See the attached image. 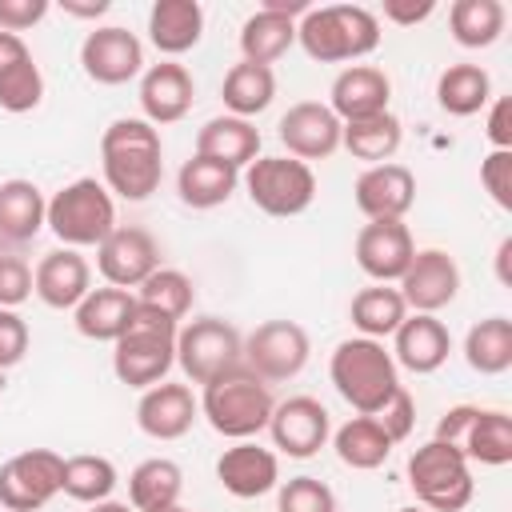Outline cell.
Segmentation results:
<instances>
[{"mask_svg": "<svg viewBox=\"0 0 512 512\" xmlns=\"http://www.w3.org/2000/svg\"><path fill=\"white\" fill-rule=\"evenodd\" d=\"M276 512H336V496L316 476H292L276 496Z\"/></svg>", "mask_w": 512, "mask_h": 512, "instance_id": "43", "label": "cell"}, {"mask_svg": "<svg viewBox=\"0 0 512 512\" xmlns=\"http://www.w3.org/2000/svg\"><path fill=\"white\" fill-rule=\"evenodd\" d=\"M280 144L296 160H328L340 148V116L320 100H300L280 116Z\"/></svg>", "mask_w": 512, "mask_h": 512, "instance_id": "16", "label": "cell"}, {"mask_svg": "<svg viewBox=\"0 0 512 512\" xmlns=\"http://www.w3.org/2000/svg\"><path fill=\"white\" fill-rule=\"evenodd\" d=\"M216 480L224 484V492H232L236 500H256L264 492L276 488L280 480V464L272 448H260L252 440H236L232 448L220 452L216 460Z\"/></svg>", "mask_w": 512, "mask_h": 512, "instance_id": "20", "label": "cell"}, {"mask_svg": "<svg viewBox=\"0 0 512 512\" xmlns=\"http://www.w3.org/2000/svg\"><path fill=\"white\" fill-rule=\"evenodd\" d=\"M44 100V76L32 48L16 32H0V108L32 112Z\"/></svg>", "mask_w": 512, "mask_h": 512, "instance_id": "23", "label": "cell"}, {"mask_svg": "<svg viewBox=\"0 0 512 512\" xmlns=\"http://www.w3.org/2000/svg\"><path fill=\"white\" fill-rule=\"evenodd\" d=\"M48 216V200L32 180H4L0 184V240L28 244Z\"/></svg>", "mask_w": 512, "mask_h": 512, "instance_id": "30", "label": "cell"}, {"mask_svg": "<svg viewBox=\"0 0 512 512\" xmlns=\"http://www.w3.org/2000/svg\"><path fill=\"white\" fill-rule=\"evenodd\" d=\"M60 8L76 20H96V16L108 12V0H60Z\"/></svg>", "mask_w": 512, "mask_h": 512, "instance_id": "51", "label": "cell"}, {"mask_svg": "<svg viewBox=\"0 0 512 512\" xmlns=\"http://www.w3.org/2000/svg\"><path fill=\"white\" fill-rule=\"evenodd\" d=\"M0 256H4V240H0Z\"/></svg>", "mask_w": 512, "mask_h": 512, "instance_id": "57", "label": "cell"}, {"mask_svg": "<svg viewBox=\"0 0 512 512\" xmlns=\"http://www.w3.org/2000/svg\"><path fill=\"white\" fill-rule=\"evenodd\" d=\"M272 408H276L272 384H264L244 364L204 384V400H200V412L212 424V432L228 440H252L256 432H264L272 420Z\"/></svg>", "mask_w": 512, "mask_h": 512, "instance_id": "3", "label": "cell"}, {"mask_svg": "<svg viewBox=\"0 0 512 512\" xmlns=\"http://www.w3.org/2000/svg\"><path fill=\"white\" fill-rule=\"evenodd\" d=\"M408 484H412L416 500L432 512H460V508H468V500L476 492L464 452L444 440H428L424 448H416L408 456Z\"/></svg>", "mask_w": 512, "mask_h": 512, "instance_id": "7", "label": "cell"}, {"mask_svg": "<svg viewBox=\"0 0 512 512\" xmlns=\"http://www.w3.org/2000/svg\"><path fill=\"white\" fill-rule=\"evenodd\" d=\"M392 340H396L392 360H396L400 368L416 372V376L436 372V368L448 360V352H452V336H448V328H444L436 316H424V312L404 316V324L392 332Z\"/></svg>", "mask_w": 512, "mask_h": 512, "instance_id": "24", "label": "cell"}, {"mask_svg": "<svg viewBox=\"0 0 512 512\" xmlns=\"http://www.w3.org/2000/svg\"><path fill=\"white\" fill-rule=\"evenodd\" d=\"M192 100H196V84H192L188 68L176 64V60L152 64V68L144 72V80H140V108H144V116H148L152 128H156V124H176V120H184L188 108H192Z\"/></svg>", "mask_w": 512, "mask_h": 512, "instance_id": "22", "label": "cell"}, {"mask_svg": "<svg viewBox=\"0 0 512 512\" xmlns=\"http://www.w3.org/2000/svg\"><path fill=\"white\" fill-rule=\"evenodd\" d=\"M32 296V268L24 256L4 252L0 256V308H16Z\"/></svg>", "mask_w": 512, "mask_h": 512, "instance_id": "45", "label": "cell"}, {"mask_svg": "<svg viewBox=\"0 0 512 512\" xmlns=\"http://www.w3.org/2000/svg\"><path fill=\"white\" fill-rule=\"evenodd\" d=\"M96 268L112 288H140L156 268H160V248L152 240V232L128 224V228H112L100 244H96Z\"/></svg>", "mask_w": 512, "mask_h": 512, "instance_id": "12", "label": "cell"}, {"mask_svg": "<svg viewBox=\"0 0 512 512\" xmlns=\"http://www.w3.org/2000/svg\"><path fill=\"white\" fill-rule=\"evenodd\" d=\"M240 184V172L220 164V160H208V156H192L180 164L176 172V192L188 208H216V204H228V196L236 192Z\"/></svg>", "mask_w": 512, "mask_h": 512, "instance_id": "29", "label": "cell"}, {"mask_svg": "<svg viewBox=\"0 0 512 512\" xmlns=\"http://www.w3.org/2000/svg\"><path fill=\"white\" fill-rule=\"evenodd\" d=\"M24 352H28V324L12 308H0V372L20 364Z\"/></svg>", "mask_w": 512, "mask_h": 512, "instance_id": "47", "label": "cell"}, {"mask_svg": "<svg viewBox=\"0 0 512 512\" xmlns=\"http://www.w3.org/2000/svg\"><path fill=\"white\" fill-rule=\"evenodd\" d=\"M64 456L52 448H28L0 464V508L4 512H36L60 492Z\"/></svg>", "mask_w": 512, "mask_h": 512, "instance_id": "11", "label": "cell"}, {"mask_svg": "<svg viewBox=\"0 0 512 512\" xmlns=\"http://www.w3.org/2000/svg\"><path fill=\"white\" fill-rule=\"evenodd\" d=\"M80 64H84L88 80L116 88V84H128L144 68V44L136 40V32L116 28V24L92 28L80 44Z\"/></svg>", "mask_w": 512, "mask_h": 512, "instance_id": "15", "label": "cell"}, {"mask_svg": "<svg viewBox=\"0 0 512 512\" xmlns=\"http://www.w3.org/2000/svg\"><path fill=\"white\" fill-rule=\"evenodd\" d=\"M176 320L144 308L136 300V312L124 328V336L116 340V352H112V372L120 384L128 388H152L160 384L172 364H176Z\"/></svg>", "mask_w": 512, "mask_h": 512, "instance_id": "4", "label": "cell"}, {"mask_svg": "<svg viewBox=\"0 0 512 512\" xmlns=\"http://www.w3.org/2000/svg\"><path fill=\"white\" fill-rule=\"evenodd\" d=\"M268 432H272V444L284 456L308 460V456H316L328 444L332 416H328V408L316 396H292V400H284V404L272 408Z\"/></svg>", "mask_w": 512, "mask_h": 512, "instance_id": "14", "label": "cell"}, {"mask_svg": "<svg viewBox=\"0 0 512 512\" xmlns=\"http://www.w3.org/2000/svg\"><path fill=\"white\" fill-rule=\"evenodd\" d=\"M504 4L500 0H456L448 12L452 40L464 48H488L504 32Z\"/></svg>", "mask_w": 512, "mask_h": 512, "instance_id": "40", "label": "cell"}, {"mask_svg": "<svg viewBox=\"0 0 512 512\" xmlns=\"http://www.w3.org/2000/svg\"><path fill=\"white\" fill-rule=\"evenodd\" d=\"M196 412H200V404H196L188 384L160 380V384L144 388V396L136 404V424L152 440H180V436L192 432Z\"/></svg>", "mask_w": 512, "mask_h": 512, "instance_id": "18", "label": "cell"}, {"mask_svg": "<svg viewBox=\"0 0 512 512\" xmlns=\"http://www.w3.org/2000/svg\"><path fill=\"white\" fill-rule=\"evenodd\" d=\"M400 120L392 112H376V116H364V120H348L340 128V144L356 156V160H368V164H388L400 148Z\"/></svg>", "mask_w": 512, "mask_h": 512, "instance_id": "37", "label": "cell"}, {"mask_svg": "<svg viewBox=\"0 0 512 512\" xmlns=\"http://www.w3.org/2000/svg\"><path fill=\"white\" fill-rule=\"evenodd\" d=\"M332 448L340 456V464L356 468V472H372L388 460L392 440L384 436V428L376 424V416H352L348 424H340L332 432Z\"/></svg>", "mask_w": 512, "mask_h": 512, "instance_id": "33", "label": "cell"}, {"mask_svg": "<svg viewBox=\"0 0 512 512\" xmlns=\"http://www.w3.org/2000/svg\"><path fill=\"white\" fill-rule=\"evenodd\" d=\"M348 316H352V324H356L368 340H384V336H392V332L404 324L408 304H404V296H400L396 288L372 284V288H360V292L352 296Z\"/></svg>", "mask_w": 512, "mask_h": 512, "instance_id": "38", "label": "cell"}, {"mask_svg": "<svg viewBox=\"0 0 512 512\" xmlns=\"http://www.w3.org/2000/svg\"><path fill=\"white\" fill-rule=\"evenodd\" d=\"M480 184H484V192L496 200V208L512 212V152L492 148V152L480 160Z\"/></svg>", "mask_w": 512, "mask_h": 512, "instance_id": "44", "label": "cell"}, {"mask_svg": "<svg viewBox=\"0 0 512 512\" xmlns=\"http://www.w3.org/2000/svg\"><path fill=\"white\" fill-rule=\"evenodd\" d=\"M180 488H184V472H180L176 460H164V456L140 460L128 476V500H132L136 512L172 508L180 500Z\"/></svg>", "mask_w": 512, "mask_h": 512, "instance_id": "32", "label": "cell"}, {"mask_svg": "<svg viewBox=\"0 0 512 512\" xmlns=\"http://www.w3.org/2000/svg\"><path fill=\"white\" fill-rule=\"evenodd\" d=\"M220 96H224V108H228L232 116L248 120V116L264 112V108L272 104V96H276V76H272L268 64H248V60H240V64L228 68V76H224V84H220Z\"/></svg>", "mask_w": 512, "mask_h": 512, "instance_id": "34", "label": "cell"}, {"mask_svg": "<svg viewBox=\"0 0 512 512\" xmlns=\"http://www.w3.org/2000/svg\"><path fill=\"white\" fill-rule=\"evenodd\" d=\"M308 352H312L308 332L296 320H264L244 340V368L256 372L264 384H284L300 376Z\"/></svg>", "mask_w": 512, "mask_h": 512, "instance_id": "10", "label": "cell"}, {"mask_svg": "<svg viewBox=\"0 0 512 512\" xmlns=\"http://www.w3.org/2000/svg\"><path fill=\"white\" fill-rule=\"evenodd\" d=\"M32 292L56 312L76 308L92 292V268L76 248H52L32 272Z\"/></svg>", "mask_w": 512, "mask_h": 512, "instance_id": "21", "label": "cell"}, {"mask_svg": "<svg viewBox=\"0 0 512 512\" xmlns=\"http://www.w3.org/2000/svg\"><path fill=\"white\" fill-rule=\"evenodd\" d=\"M432 8H436V0H384V20H392V24H420V20H428L432 16Z\"/></svg>", "mask_w": 512, "mask_h": 512, "instance_id": "50", "label": "cell"}, {"mask_svg": "<svg viewBox=\"0 0 512 512\" xmlns=\"http://www.w3.org/2000/svg\"><path fill=\"white\" fill-rule=\"evenodd\" d=\"M416 244L404 220H368L356 232V264L364 276H372L376 284H392L404 276V268L412 264Z\"/></svg>", "mask_w": 512, "mask_h": 512, "instance_id": "17", "label": "cell"}, {"mask_svg": "<svg viewBox=\"0 0 512 512\" xmlns=\"http://www.w3.org/2000/svg\"><path fill=\"white\" fill-rule=\"evenodd\" d=\"M312 4L308 0H264V12H276V16H288V20H296V16H304Z\"/></svg>", "mask_w": 512, "mask_h": 512, "instance_id": "53", "label": "cell"}, {"mask_svg": "<svg viewBox=\"0 0 512 512\" xmlns=\"http://www.w3.org/2000/svg\"><path fill=\"white\" fill-rule=\"evenodd\" d=\"M160 512H192V508H180V504H172V508H160Z\"/></svg>", "mask_w": 512, "mask_h": 512, "instance_id": "55", "label": "cell"}, {"mask_svg": "<svg viewBox=\"0 0 512 512\" xmlns=\"http://www.w3.org/2000/svg\"><path fill=\"white\" fill-rule=\"evenodd\" d=\"M492 100V80L480 64H448L436 80V104L448 116H476Z\"/></svg>", "mask_w": 512, "mask_h": 512, "instance_id": "36", "label": "cell"}, {"mask_svg": "<svg viewBox=\"0 0 512 512\" xmlns=\"http://www.w3.org/2000/svg\"><path fill=\"white\" fill-rule=\"evenodd\" d=\"M376 424L384 428V436H388L392 444L408 440L412 428H416V404H412V396H408L404 388H396V396L376 412Z\"/></svg>", "mask_w": 512, "mask_h": 512, "instance_id": "46", "label": "cell"}, {"mask_svg": "<svg viewBox=\"0 0 512 512\" xmlns=\"http://www.w3.org/2000/svg\"><path fill=\"white\" fill-rule=\"evenodd\" d=\"M488 140L492 148L500 152H512V96H500L492 108H488Z\"/></svg>", "mask_w": 512, "mask_h": 512, "instance_id": "49", "label": "cell"}, {"mask_svg": "<svg viewBox=\"0 0 512 512\" xmlns=\"http://www.w3.org/2000/svg\"><path fill=\"white\" fill-rule=\"evenodd\" d=\"M352 196L368 220H404V212L416 204V176L392 160L372 164L368 172H360Z\"/></svg>", "mask_w": 512, "mask_h": 512, "instance_id": "19", "label": "cell"}, {"mask_svg": "<svg viewBox=\"0 0 512 512\" xmlns=\"http://www.w3.org/2000/svg\"><path fill=\"white\" fill-rule=\"evenodd\" d=\"M192 296H196L192 280H188L184 272H176V268H156V272L136 288V300H140L144 308H152V312H160V316H168V320H176V324L188 316Z\"/></svg>", "mask_w": 512, "mask_h": 512, "instance_id": "42", "label": "cell"}, {"mask_svg": "<svg viewBox=\"0 0 512 512\" xmlns=\"http://www.w3.org/2000/svg\"><path fill=\"white\" fill-rule=\"evenodd\" d=\"M48 16V0H0V32H24Z\"/></svg>", "mask_w": 512, "mask_h": 512, "instance_id": "48", "label": "cell"}, {"mask_svg": "<svg viewBox=\"0 0 512 512\" xmlns=\"http://www.w3.org/2000/svg\"><path fill=\"white\" fill-rule=\"evenodd\" d=\"M496 280L504 288H512V236H504L500 248H496Z\"/></svg>", "mask_w": 512, "mask_h": 512, "instance_id": "52", "label": "cell"}, {"mask_svg": "<svg viewBox=\"0 0 512 512\" xmlns=\"http://www.w3.org/2000/svg\"><path fill=\"white\" fill-rule=\"evenodd\" d=\"M296 44V20L276 16V12H252L240 28V52L248 64H272Z\"/></svg>", "mask_w": 512, "mask_h": 512, "instance_id": "39", "label": "cell"}, {"mask_svg": "<svg viewBox=\"0 0 512 512\" xmlns=\"http://www.w3.org/2000/svg\"><path fill=\"white\" fill-rule=\"evenodd\" d=\"M396 292L404 296V304L412 312L436 316L440 308H448L456 300V292H460V268H456V260L444 248H424L404 268Z\"/></svg>", "mask_w": 512, "mask_h": 512, "instance_id": "13", "label": "cell"}, {"mask_svg": "<svg viewBox=\"0 0 512 512\" xmlns=\"http://www.w3.org/2000/svg\"><path fill=\"white\" fill-rule=\"evenodd\" d=\"M400 512H420V508H400Z\"/></svg>", "mask_w": 512, "mask_h": 512, "instance_id": "56", "label": "cell"}, {"mask_svg": "<svg viewBox=\"0 0 512 512\" xmlns=\"http://www.w3.org/2000/svg\"><path fill=\"white\" fill-rule=\"evenodd\" d=\"M464 360L480 376H500L512 368V320L508 316H488L468 328L464 336Z\"/></svg>", "mask_w": 512, "mask_h": 512, "instance_id": "35", "label": "cell"}, {"mask_svg": "<svg viewBox=\"0 0 512 512\" xmlns=\"http://www.w3.org/2000/svg\"><path fill=\"white\" fill-rule=\"evenodd\" d=\"M328 96H332L328 108L340 116V124H348V120H364V116L388 112L392 80L380 68H372V64H352V68H344L332 80V92Z\"/></svg>", "mask_w": 512, "mask_h": 512, "instance_id": "25", "label": "cell"}, {"mask_svg": "<svg viewBox=\"0 0 512 512\" xmlns=\"http://www.w3.org/2000/svg\"><path fill=\"white\" fill-rule=\"evenodd\" d=\"M100 164H104V188L140 204L160 188L164 176V148L160 132L148 120H112L100 136Z\"/></svg>", "mask_w": 512, "mask_h": 512, "instance_id": "1", "label": "cell"}, {"mask_svg": "<svg viewBox=\"0 0 512 512\" xmlns=\"http://www.w3.org/2000/svg\"><path fill=\"white\" fill-rule=\"evenodd\" d=\"M44 224L60 240V248H96L112 228H116V204L112 192L96 176H80L64 184L48 200Z\"/></svg>", "mask_w": 512, "mask_h": 512, "instance_id": "6", "label": "cell"}, {"mask_svg": "<svg viewBox=\"0 0 512 512\" xmlns=\"http://www.w3.org/2000/svg\"><path fill=\"white\" fill-rule=\"evenodd\" d=\"M460 452L464 460H476L488 468L512 464V416L500 408H476L460 436Z\"/></svg>", "mask_w": 512, "mask_h": 512, "instance_id": "31", "label": "cell"}, {"mask_svg": "<svg viewBox=\"0 0 512 512\" xmlns=\"http://www.w3.org/2000/svg\"><path fill=\"white\" fill-rule=\"evenodd\" d=\"M176 364L192 384H212L216 376L244 364V336L220 316L188 320L176 332Z\"/></svg>", "mask_w": 512, "mask_h": 512, "instance_id": "8", "label": "cell"}, {"mask_svg": "<svg viewBox=\"0 0 512 512\" xmlns=\"http://www.w3.org/2000/svg\"><path fill=\"white\" fill-rule=\"evenodd\" d=\"M260 152V132L252 120H240V116H212L200 132H196V156H208V160H220L228 168H244L252 164Z\"/></svg>", "mask_w": 512, "mask_h": 512, "instance_id": "26", "label": "cell"}, {"mask_svg": "<svg viewBox=\"0 0 512 512\" xmlns=\"http://www.w3.org/2000/svg\"><path fill=\"white\" fill-rule=\"evenodd\" d=\"M328 372H332L336 392H340L360 416H376V412L396 396V388H400L392 352H388L380 340H368V336H356V340L336 344Z\"/></svg>", "mask_w": 512, "mask_h": 512, "instance_id": "5", "label": "cell"}, {"mask_svg": "<svg viewBox=\"0 0 512 512\" xmlns=\"http://www.w3.org/2000/svg\"><path fill=\"white\" fill-rule=\"evenodd\" d=\"M116 488V464L108 456H68L64 460V476H60V492L80 500V504H100L108 500Z\"/></svg>", "mask_w": 512, "mask_h": 512, "instance_id": "41", "label": "cell"}, {"mask_svg": "<svg viewBox=\"0 0 512 512\" xmlns=\"http://www.w3.org/2000/svg\"><path fill=\"white\" fill-rule=\"evenodd\" d=\"M92 512H132L128 504H116V500H100V504H92Z\"/></svg>", "mask_w": 512, "mask_h": 512, "instance_id": "54", "label": "cell"}, {"mask_svg": "<svg viewBox=\"0 0 512 512\" xmlns=\"http://www.w3.org/2000/svg\"><path fill=\"white\" fill-rule=\"evenodd\" d=\"M296 40L320 64L360 60V56L376 52L380 20L368 8H360V4H324V8H308L300 16Z\"/></svg>", "mask_w": 512, "mask_h": 512, "instance_id": "2", "label": "cell"}, {"mask_svg": "<svg viewBox=\"0 0 512 512\" xmlns=\"http://www.w3.org/2000/svg\"><path fill=\"white\" fill-rule=\"evenodd\" d=\"M248 200L264 212V216H300L312 200H316V176L304 160L296 156H260L248 164L244 176Z\"/></svg>", "mask_w": 512, "mask_h": 512, "instance_id": "9", "label": "cell"}, {"mask_svg": "<svg viewBox=\"0 0 512 512\" xmlns=\"http://www.w3.org/2000/svg\"><path fill=\"white\" fill-rule=\"evenodd\" d=\"M0 388H4V372H0Z\"/></svg>", "mask_w": 512, "mask_h": 512, "instance_id": "58", "label": "cell"}, {"mask_svg": "<svg viewBox=\"0 0 512 512\" xmlns=\"http://www.w3.org/2000/svg\"><path fill=\"white\" fill-rule=\"evenodd\" d=\"M204 8L200 0H156L148 12V36L164 56H180L200 44Z\"/></svg>", "mask_w": 512, "mask_h": 512, "instance_id": "28", "label": "cell"}, {"mask_svg": "<svg viewBox=\"0 0 512 512\" xmlns=\"http://www.w3.org/2000/svg\"><path fill=\"white\" fill-rule=\"evenodd\" d=\"M76 332L88 340H120L132 312H136V296L128 288H92L76 308Z\"/></svg>", "mask_w": 512, "mask_h": 512, "instance_id": "27", "label": "cell"}]
</instances>
